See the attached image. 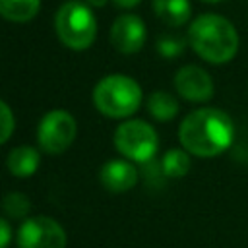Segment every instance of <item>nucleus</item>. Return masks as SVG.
I'll use <instances>...</instances> for the list:
<instances>
[{"label":"nucleus","instance_id":"obj_18","mask_svg":"<svg viewBox=\"0 0 248 248\" xmlns=\"http://www.w3.org/2000/svg\"><path fill=\"white\" fill-rule=\"evenodd\" d=\"M14 124L16 122H14V114H12L10 107L4 101H0V143H4L12 136Z\"/></svg>","mask_w":248,"mask_h":248},{"label":"nucleus","instance_id":"obj_9","mask_svg":"<svg viewBox=\"0 0 248 248\" xmlns=\"http://www.w3.org/2000/svg\"><path fill=\"white\" fill-rule=\"evenodd\" d=\"M110 41L114 48L122 54L138 52L145 43V25L138 16H120L110 29Z\"/></svg>","mask_w":248,"mask_h":248},{"label":"nucleus","instance_id":"obj_11","mask_svg":"<svg viewBox=\"0 0 248 248\" xmlns=\"http://www.w3.org/2000/svg\"><path fill=\"white\" fill-rule=\"evenodd\" d=\"M39 153L35 147L31 145H19L16 149L10 151L8 155V169L14 176H19V178H25V176H31L37 167H39Z\"/></svg>","mask_w":248,"mask_h":248},{"label":"nucleus","instance_id":"obj_20","mask_svg":"<svg viewBox=\"0 0 248 248\" xmlns=\"http://www.w3.org/2000/svg\"><path fill=\"white\" fill-rule=\"evenodd\" d=\"M138 2H140V0H114V4H116L118 8H134Z\"/></svg>","mask_w":248,"mask_h":248},{"label":"nucleus","instance_id":"obj_3","mask_svg":"<svg viewBox=\"0 0 248 248\" xmlns=\"http://www.w3.org/2000/svg\"><path fill=\"white\" fill-rule=\"evenodd\" d=\"M93 103L105 116L124 118L134 114L141 103V89L128 76H107L93 89Z\"/></svg>","mask_w":248,"mask_h":248},{"label":"nucleus","instance_id":"obj_16","mask_svg":"<svg viewBox=\"0 0 248 248\" xmlns=\"http://www.w3.org/2000/svg\"><path fill=\"white\" fill-rule=\"evenodd\" d=\"M2 207H4V211H6L10 217L19 219V217L27 215V211H29V207H31V202H29V198H27L25 194H21V192H8V194L2 198Z\"/></svg>","mask_w":248,"mask_h":248},{"label":"nucleus","instance_id":"obj_21","mask_svg":"<svg viewBox=\"0 0 248 248\" xmlns=\"http://www.w3.org/2000/svg\"><path fill=\"white\" fill-rule=\"evenodd\" d=\"M85 2H87L91 8H103V6H105L108 0H85Z\"/></svg>","mask_w":248,"mask_h":248},{"label":"nucleus","instance_id":"obj_6","mask_svg":"<svg viewBox=\"0 0 248 248\" xmlns=\"http://www.w3.org/2000/svg\"><path fill=\"white\" fill-rule=\"evenodd\" d=\"M76 132H78V124L74 116L68 110L58 108L43 116L37 130V140L43 151L58 155L72 145V141L76 140Z\"/></svg>","mask_w":248,"mask_h":248},{"label":"nucleus","instance_id":"obj_14","mask_svg":"<svg viewBox=\"0 0 248 248\" xmlns=\"http://www.w3.org/2000/svg\"><path fill=\"white\" fill-rule=\"evenodd\" d=\"M147 108L151 112V116L155 120H161V122H167V120H172L178 112V103L172 95L165 93V91H157L149 97L147 101Z\"/></svg>","mask_w":248,"mask_h":248},{"label":"nucleus","instance_id":"obj_22","mask_svg":"<svg viewBox=\"0 0 248 248\" xmlns=\"http://www.w3.org/2000/svg\"><path fill=\"white\" fill-rule=\"evenodd\" d=\"M203 2H221V0H203Z\"/></svg>","mask_w":248,"mask_h":248},{"label":"nucleus","instance_id":"obj_2","mask_svg":"<svg viewBox=\"0 0 248 248\" xmlns=\"http://www.w3.org/2000/svg\"><path fill=\"white\" fill-rule=\"evenodd\" d=\"M192 48L211 64H223L234 58L238 50V33L234 25L215 14H203L188 29Z\"/></svg>","mask_w":248,"mask_h":248},{"label":"nucleus","instance_id":"obj_1","mask_svg":"<svg viewBox=\"0 0 248 248\" xmlns=\"http://www.w3.org/2000/svg\"><path fill=\"white\" fill-rule=\"evenodd\" d=\"M178 138L186 151L198 157H215L232 143L234 126L219 108H198L182 120Z\"/></svg>","mask_w":248,"mask_h":248},{"label":"nucleus","instance_id":"obj_10","mask_svg":"<svg viewBox=\"0 0 248 248\" xmlns=\"http://www.w3.org/2000/svg\"><path fill=\"white\" fill-rule=\"evenodd\" d=\"M136 182H138V170L128 161L112 159V161L105 163L101 169V184L112 194L126 192V190L134 188Z\"/></svg>","mask_w":248,"mask_h":248},{"label":"nucleus","instance_id":"obj_12","mask_svg":"<svg viewBox=\"0 0 248 248\" xmlns=\"http://www.w3.org/2000/svg\"><path fill=\"white\" fill-rule=\"evenodd\" d=\"M153 10L159 19L169 25H182L190 19V2L188 0H151Z\"/></svg>","mask_w":248,"mask_h":248},{"label":"nucleus","instance_id":"obj_13","mask_svg":"<svg viewBox=\"0 0 248 248\" xmlns=\"http://www.w3.org/2000/svg\"><path fill=\"white\" fill-rule=\"evenodd\" d=\"M41 0H0V16L16 21L25 23L37 16Z\"/></svg>","mask_w":248,"mask_h":248},{"label":"nucleus","instance_id":"obj_5","mask_svg":"<svg viewBox=\"0 0 248 248\" xmlns=\"http://www.w3.org/2000/svg\"><path fill=\"white\" fill-rule=\"evenodd\" d=\"M114 145L126 159L149 163L157 151L159 140L151 124L143 120H126L114 132Z\"/></svg>","mask_w":248,"mask_h":248},{"label":"nucleus","instance_id":"obj_8","mask_svg":"<svg viewBox=\"0 0 248 248\" xmlns=\"http://www.w3.org/2000/svg\"><path fill=\"white\" fill-rule=\"evenodd\" d=\"M174 87L186 101L203 103L213 95V79L200 66H184L174 76Z\"/></svg>","mask_w":248,"mask_h":248},{"label":"nucleus","instance_id":"obj_7","mask_svg":"<svg viewBox=\"0 0 248 248\" xmlns=\"http://www.w3.org/2000/svg\"><path fill=\"white\" fill-rule=\"evenodd\" d=\"M17 248H66V232L50 217H31L17 231Z\"/></svg>","mask_w":248,"mask_h":248},{"label":"nucleus","instance_id":"obj_15","mask_svg":"<svg viewBox=\"0 0 248 248\" xmlns=\"http://www.w3.org/2000/svg\"><path fill=\"white\" fill-rule=\"evenodd\" d=\"M161 169L169 178H180L190 170V157L182 149H170L165 153Z\"/></svg>","mask_w":248,"mask_h":248},{"label":"nucleus","instance_id":"obj_19","mask_svg":"<svg viewBox=\"0 0 248 248\" xmlns=\"http://www.w3.org/2000/svg\"><path fill=\"white\" fill-rule=\"evenodd\" d=\"M10 240H12V229H10L8 221L0 217V248H6L10 244Z\"/></svg>","mask_w":248,"mask_h":248},{"label":"nucleus","instance_id":"obj_17","mask_svg":"<svg viewBox=\"0 0 248 248\" xmlns=\"http://www.w3.org/2000/svg\"><path fill=\"white\" fill-rule=\"evenodd\" d=\"M186 46V41L180 39V37H174V35H163L159 41H157V50L161 56L165 58H174L178 56Z\"/></svg>","mask_w":248,"mask_h":248},{"label":"nucleus","instance_id":"obj_4","mask_svg":"<svg viewBox=\"0 0 248 248\" xmlns=\"http://www.w3.org/2000/svg\"><path fill=\"white\" fill-rule=\"evenodd\" d=\"M54 27L58 39L74 50L87 48L97 35V21L91 12V6L78 0L66 2L56 12Z\"/></svg>","mask_w":248,"mask_h":248}]
</instances>
